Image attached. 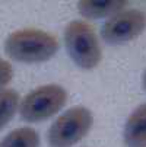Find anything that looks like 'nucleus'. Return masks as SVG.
<instances>
[{
  "label": "nucleus",
  "instance_id": "nucleus-1",
  "mask_svg": "<svg viewBox=\"0 0 146 147\" xmlns=\"http://www.w3.org/2000/svg\"><path fill=\"white\" fill-rule=\"evenodd\" d=\"M58 39L45 31L28 28L12 32L5 42L6 54L19 63H43L58 51Z\"/></svg>",
  "mask_w": 146,
  "mask_h": 147
},
{
  "label": "nucleus",
  "instance_id": "nucleus-2",
  "mask_svg": "<svg viewBox=\"0 0 146 147\" xmlns=\"http://www.w3.org/2000/svg\"><path fill=\"white\" fill-rule=\"evenodd\" d=\"M65 45L70 58L80 69L92 70L101 63L102 51L96 34L85 20H73L66 26Z\"/></svg>",
  "mask_w": 146,
  "mask_h": 147
},
{
  "label": "nucleus",
  "instance_id": "nucleus-3",
  "mask_svg": "<svg viewBox=\"0 0 146 147\" xmlns=\"http://www.w3.org/2000/svg\"><path fill=\"white\" fill-rule=\"evenodd\" d=\"M94 124L92 112L85 107H73L61 114L47 133L50 147H72L85 137Z\"/></svg>",
  "mask_w": 146,
  "mask_h": 147
},
{
  "label": "nucleus",
  "instance_id": "nucleus-4",
  "mask_svg": "<svg viewBox=\"0 0 146 147\" xmlns=\"http://www.w3.org/2000/svg\"><path fill=\"white\" fill-rule=\"evenodd\" d=\"M67 92L58 85H44L31 90L19 105L20 118L26 122L45 121L65 107Z\"/></svg>",
  "mask_w": 146,
  "mask_h": 147
},
{
  "label": "nucleus",
  "instance_id": "nucleus-5",
  "mask_svg": "<svg viewBox=\"0 0 146 147\" xmlns=\"http://www.w3.org/2000/svg\"><path fill=\"white\" fill-rule=\"evenodd\" d=\"M146 28V15L139 9L121 10L102 25L101 36L110 45H118L137 38Z\"/></svg>",
  "mask_w": 146,
  "mask_h": 147
},
{
  "label": "nucleus",
  "instance_id": "nucleus-6",
  "mask_svg": "<svg viewBox=\"0 0 146 147\" xmlns=\"http://www.w3.org/2000/svg\"><path fill=\"white\" fill-rule=\"evenodd\" d=\"M124 143L127 147H146V103L130 114L124 125Z\"/></svg>",
  "mask_w": 146,
  "mask_h": 147
},
{
  "label": "nucleus",
  "instance_id": "nucleus-7",
  "mask_svg": "<svg viewBox=\"0 0 146 147\" xmlns=\"http://www.w3.org/2000/svg\"><path fill=\"white\" fill-rule=\"evenodd\" d=\"M127 6V2L118 0H82L77 3V10L82 16L88 19H99L105 16H113Z\"/></svg>",
  "mask_w": 146,
  "mask_h": 147
},
{
  "label": "nucleus",
  "instance_id": "nucleus-8",
  "mask_svg": "<svg viewBox=\"0 0 146 147\" xmlns=\"http://www.w3.org/2000/svg\"><path fill=\"white\" fill-rule=\"evenodd\" d=\"M0 147H39V137L34 128H16L0 141Z\"/></svg>",
  "mask_w": 146,
  "mask_h": 147
},
{
  "label": "nucleus",
  "instance_id": "nucleus-9",
  "mask_svg": "<svg viewBox=\"0 0 146 147\" xmlns=\"http://www.w3.org/2000/svg\"><path fill=\"white\" fill-rule=\"evenodd\" d=\"M19 107V93L15 89L0 90V130L13 118Z\"/></svg>",
  "mask_w": 146,
  "mask_h": 147
},
{
  "label": "nucleus",
  "instance_id": "nucleus-10",
  "mask_svg": "<svg viewBox=\"0 0 146 147\" xmlns=\"http://www.w3.org/2000/svg\"><path fill=\"white\" fill-rule=\"evenodd\" d=\"M13 77V67L9 61L0 58V90H3V88L10 83Z\"/></svg>",
  "mask_w": 146,
  "mask_h": 147
},
{
  "label": "nucleus",
  "instance_id": "nucleus-11",
  "mask_svg": "<svg viewBox=\"0 0 146 147\" xmlns=\"http://www.w3.org/2000/svg\"><path fill=\"white\" fill-rule=\"evenodd\" d=\"M142 85H143V89L146 90V70L143 73V77H142Z\"/></svg>",
  "mask_w": 146,
  "mask_h": 147
}]
</instances>
